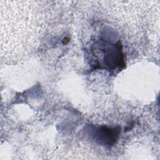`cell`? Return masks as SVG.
Returning a JSON list of instances; mask_svg holds the SVG:
<instances>
[{
    "mask_svg": "<svg viewBox=\"0 0 160 160\" xmlns=\"http://www.w3.org/2000/svg\"><path fill=\"white\" fill-rule=\"evenodd\" d=\"M104 65L111 69L124 66V59L119 42L116 44L105 45L102 49Z\"/></svg>",
    "mask_w": 160,
    "mask_h": 160,
    "instance_id": "obj_1",
    "label": "cell"
},
{
    "mask_svg": "<svg viewBox=\"0 0 160 160\" xmlns=\"http://www.w3.org/2000/svg\"><path fill=\"white\" fill-rule=\"evenodd\" d=\"M119 129L109 128L108 127H101L96 131L95 136L97 139L107 145H112L118 138Z\"/></svg>",
    "mask_w": 160,
    "mask_h": 160,
    "instance_id": "obj_2",
    "label": "cell"
}]
</instances>
